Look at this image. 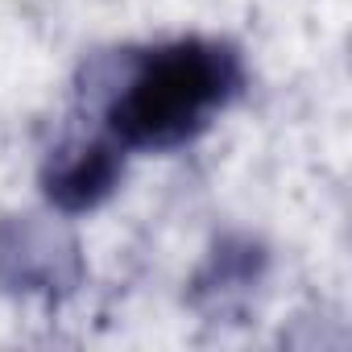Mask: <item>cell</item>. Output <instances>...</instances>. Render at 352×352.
Listing matches in <instances>:
<instances>
[{
  "mask_svg": "<svg viewBox=\"0 0 352 352\" xmlns=\"http://www.w3.org/2000/svg\"><path fill=\"white\" fill-rule=\"evenodd\" d=\"M245 91V58L216 38H179L129 63V75L104 104V129L116 145L141 153L183 149Z\"/></svg>",
  "mask_w": 352,
  "mask_h": 352,
  "instance_id": "cell-1",
  "label": "cell"
},
{
  "mask_svg": "<svg viewBox=\"0 0 352 352\" xmlns=\"http://www.w3.org/2000/svg\"><path fill=\"white\" fill-rule=\"evenodd\" d=\"M124 174V145L104 137H75L50 153L42 166V191L63 216L96 212Z\"/></svg>",
  "mask_w": 352,
  "mask_h": 352,
  "instance_id": "cell-2",
  "label": "cell"
}]
</instances>
